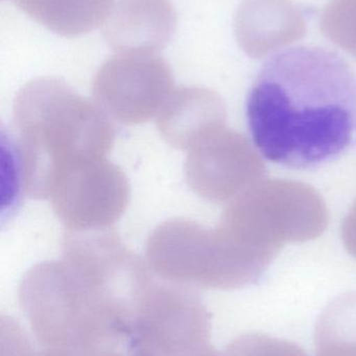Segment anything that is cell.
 <instances>
[{"instance_id":"obj_1","label":"cell","mask_w":356,"mask_h":356,"mask_svg":"<svg viewBox=\"0 0 356 356\" xmlns=\"http://www.w3.org/2000/svg\"><path fill=\"white\" fill-rule=\"evenodd\" d=\"M259 152L292 169L322 166L356 140V75L323 48L299 46L270 58L247 102Z\"/></svg>"},{"instance_id":"obj_2","label":"cell","mask_w":356,"mask_h":356,"mask_svg":"<svg viewBox=\"0 0 356 356\" xmlns=\"http://www.w3.org/2000/svg\"><path fill=\"white\" fill-rule=\"evenodd\" d=\"M71 266L58 314L54 347L79 356H153L148 330L158 280L125 246L63 257Z\"/></svg>"},{"instance_id":"obj_3","label":"cell","mask_w":356,"mask_h":356,"mask_svg":"<svg viewBox=\"0 0 356 356\" xmlns=\"http://www.w3.org/2000/svg\"><path fill=\"white\" fill-rule=\"evenodd\" d=\"M21 186L49 199L73 169L107 158L114 131L102 110L58 79H35L14 102Z\"/></svg>"},{"instance_id":"obj_4","label":"cell","mask_w":356,"mask_h":356,"mask_svg":"<svg viewBox=\"0 0 356 356\" xmlns=\"http://www.w3.org/2000/svg\"><path fill=\"white\" fill-rule=\"evenodd\" d=\"M327 223V209L315 188L263 179L230 201L219 227L240 250L269 268L286 243L314 240Z\"/></svg>"},{"instance_id":"obj_5","label":"cell","mask_w":356,"mask_h":356,"mask_svg":"<svg viewBox=\"0 0 356 356\" xmlns=\"http://www.w3.org/2000/svg\"><path fill=\"white\" fill-rule=\"evenodd\" d=\"M173 71L156 54H119L107 60L93 79L98 106L123 124L146 122L160 114L175 91Z\"/></svg>"},{"instance_id":"obj_6","label":"cell","mask_w":356,"mask_h":356,"mask_svg":"<svg viewBox=\"0 0 356 356\" xmlns=\"http://www.w3.org/2000/svg\"><path fill=\"white\" fill-rule=\"evenodd\" d=\"M188 150V184L210 202H230L265 175L263 160L248 140L225 124L205 134Z\"/></svg>"},{"instance_id":"obj_7","label":"cell","mask_w":356,"mask_h":356,"mask_svg":"<svg viewBox=\"0 0 356 356\" xmlns=\"http://www.w3.org/2000/svg\"><path fill=\"white\" fill-rule=\"evenodd\" d=\"M49 200L56 217L68 229H107L127 209L129 182L116 165L100 159L65 175Z\"/></svg>"},{"instance_id":"obj_8","label":"cell","mask_w":356,"mask_h":356,"mask_svg":"<svg viewBox=\"0 0 356 356\" xmlns=\"http://www.w3.org/2000/svg\"><path fill=\"white\" fill-rule=\"evenodd\" d=\"M177 13L169 0H119L104 25L119 54L146 56L163 49L175 35Z\"/></svg>"},{"instance_id":"obj_9","label":"cell","mask_w":356,"mask_h":356,"mask_svg":"<svg viewBox=\"0 0 356 356\" xmlns=\"http://www.w3.org/2000/svg\"><path fill=\"white\" fill-rule=\"evenodd\" d=\"M234 31L246 54L259 58L301 39L307 27L291 0H245L236 12Z\"/></svg>"},{"instance_id":"obj_10","label":"cell","mask_w":356,"mask_h":356,"mask_svg":"<svg viewBox=\"0 0 356 356\" xmlns=\"http://www.w3.org/2000/svg\"><path fill=\"white\" fill-rule=\"evenodd\" d=\"M157 119L159 131L169 144L189 149L205 134L225 124V104L210 90L181 88L173 91Z\"/></svg>"},{"instance_id":"obj_11","label":"cell","mask_w":356,"mask_h":356,"mask_svg":"<svg viewBox=\"0 0 356 356\" xmlns=\"http://www.w3.org/2000/svg\"><path fill=\"white\" fill-rule=\"evenodd\" d=\"M33 20L56 35L75 38L106 22L114 0H12Z\"/></svg>"},{"instance_id":"obj_12","label":"cell","mask_w":356,"mask_h":356,"mask_svg":"<svg viewBox=\"0 0 356 356\" xmlns=\"http://www.w3.org/2000/svg\"><path fill=\"white\" fill-rule=\"evenodd\" d=\"M316 348L356 346V292L332 300L316 324Z\"/></svg>"},{"instance_id":"obj_13","label":"cell","mask_w":356,"mask_h":356,"mask_svg":"<svg viewBox=\"0 0 356 356\" xmlns=\"http://www.w3.org/2000/svg\"><path fill=\"white\" fill-rule=\"evenodd\" d=\"M324 35L356 58V0H332L321 17Z\"/></svg>"},{"instance_id":"obj_14","label":"cell","mask_w":356,"mask_h":356,"mask_svg":"<svg viewBox=\"0 0 356 356\" xmlns=\"http://www.w3.org/2000/svg\"><path fill=\"white\" fill-rule=\"evenodd\" d=\"M222 356H309L296 343L265 334H247L232 341Z\"/></svg>"},{"instance_id":"obj_15","label":"cell","mask_w":356,"mask_h":356,"mask_svg":"<svg viewBox=\"0 0 356 356\" xmlns=\"http://www.w3.org/2000/svg\"><path fill=\"white\" fill-rule=\"evenodd\" d=\"M2 322L6 325L3 318H2ZM6 327H8V349L2 346V356L37 355V351L33 350L26 336H24L18 325H15L12 320L8 319Z\"/></svg>"},{"instance_id":"obj_16","label":"cell","mask_w":356,"mask_h":356,"mask_svg":"<svg viewBox=\"0 0 356 356\" xmlns=\"http://www.w3.org/2000/svg\"><path fill=\"white\" fill-rule=\"evenodd\" d=\"M36 356H79L73 351L60 348H42Z\"/></svg>"},{"instance_id":"obj_17","label":"cell","mask_w":356,"mask_h":356,"mask_svg":"<svg viewBox=\"0 0 356 356\" xmlns=\"http://www.w3.org/2000/svg\"><path fill=\"white\" fill-rule=\"evenodd\" d=\"M182 356H222V353L215 350V347L211 346L210 344L202 347V348L196 349V350L192 351V353H186Z\"/></svg>"}]
</instances>
